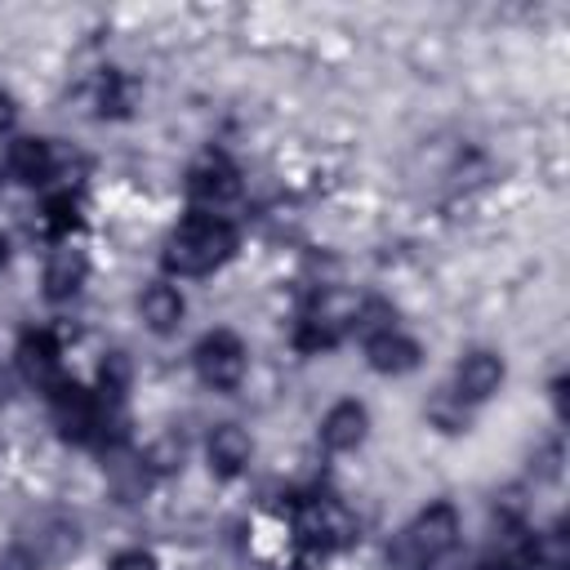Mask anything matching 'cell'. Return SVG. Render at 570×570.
I'll list each match as a JSON object with an SVG mask.
<instances>
[{
	"instance_id": "12",
	"label": "cell",
	"mask_w": 570,
	"mask_h": 570,
	"mask_svg": "<svg viewBox=\"0 0 570 570\" xmlns=\"http://www.w3.org/2000/svg\"><path fill=\"white\" fill-rule=\"evenodd\" d=\"M85 276H89L85 249L58 245V249L49 254V267H45V294H49V298H71V294H80Z\"/></svg>"
},
{
	"instance_id": "24",
	"label": "cell",
	"mask_w": 570,
	"mask_h": 570,
	"mask_svg": "<svg viewBox=\"0 0 570 570\" xmlns=\"http://www.w3.org/2000/svg\"><path fill=\"white\" fill-rule=\"evenodd\" d=\"M9 392H13V379H9V370H4V365H0V405H4V401H9Z\"/></svg>"
},
{
	"instance_id": "15",
	"label": "cell",
	"mask_w": 570,
	"mask_h": 570,
	"mask_svg": "<svg viewBox=\"0 0 570 570\" xmlns=\"http://www.w3.org/2000/svg\"><path fill=\"white\" fill-rule=\"evenodd\" d=\"M138 312H142V321H147L156 334H169V330H178L187 303H183V294H178L174 285H147L142 298H138Z\"/></svg>"
},
{
	"instance_id": "19",
	"label": "cell",
	"mask_w": 570,
	"mask_h": 570,
	"mask_svg": "<svg viewBox=\"0 0 570 570\" xmlns=\"http://www.w3.org/2000/svg\"><path fill=\"white\" fill-rule=\"evenodd\" d=\"M98 392H102V401H125V392H129V356L125 352H111L98 365Z\"/></svg>"
},
{
	"instance_id": "16",
	"label": "cell",
	"mask_w": 570,
	"mask_h": 570,
	"mask_svg": "<svg viewBox=\"0 0 570 570\" xmlns=\"http://www.w3.org/2000/svg\"><path fill=\"white\" fill-rule=\"evenodd\" d=\"M40 566L45 561H62V557H71L76 552V525H67V521H45L40 525V534L36 539H27L22 543Z\"/></svg>"
},
{
	"instance_id": "2",
	"label": "cell",
	"mask_w": 570,
	"mask_h": 570,
	"mask_svg": "<svg viewBox=\"0 0 570 570\" xmlns=\"http://www.w3.org/2000/svg\"><path fill=\"white\" fill-rule=\"evenodd\" d=\"M459 539V512L450 503H432L428 512L414 517V525L401 534V552L414 566H436Z\"/></svg>"
},
{
	"instance_id": "13",
	"label": "cell",
	"mask_w": 570,
	"mask_h": 570,
	"mask_svg": "<svg viewBox=\"0 0 570 570\" xmlns=\"http://www.w3.org/2000/svg\"><path fill=\"white\" fill-rule=\"evenodd\" d=\"M365 356H370V370H379V374H410L419 365V343L405 338L401 330H392V334L370 338Z\"/></svg>"
},
{
	"instance_id": "21",
	"label": "cell",
	"mask_w": 570,
	"mask_h": 570,
	"mask_svg": "<svg viewBox=\"0 0 570 570\" xmlns=\"http://www.w3.org/2000/svg\"><path fill=\"white\" fill-rule=\"evenodd\" d=\"M107 570H156V557L142 548H129V552H116Z\"/></svg>"
},
{
	"instance_id": "6",
	"label": "cell",
	"mask_w": 570,
	"mask_h": 570,
	"mask_svg": "<svg viewBox=\"0 0 570 570\" xmlns=\"http://www.w3.org/2000/svg\"><path fill=\"white\" fill-rule=\"evenodd\" d=\"M236 191H240V178H236V169H232L223 156H205V160L191 165V174H187V196H191L196 205H205V209H218V205L236 200Z\"/></svg>"
},
{
	"instance_id": "7",
	"label": "cell",
	"mask_w": 570,
	"mask_h": 570,
	"mask_svg": "<svg viewBox=\"0 0 570 570\" xmlns=\"http://www.w3.org/2000/svg\"><path fill=\"white\" fill-rule=\"evenodd\" d=\"M503 383V361L494 352H468L454 370V396L459 401H485Z\"/></svg>"
},
{
	"instance_id": "22",
	"label": "cell",
	"mask_w": 570,
	"mask_h": 570,
	"mask_svg": "<svg viewBox=\"0 0 570 570\" xmlns=\"http://www.w3.org/2000/svg\"><path fill=\"white\" fill-rule=\"evenodd\" d=\"M0 570H40V561L18 543L13 552H4V557H0Z\"/></svg>"
},
{
	"instance_id": "8",
	"label": "cell",
	"mask_w": 570,
	"mask_h": 570,
	"mask_svg": "<svg viewBox=\"0 0 570 570\" xmlns=\"http://www.w3.org/2000/svg\"><path fill=\"white\" fill-rule=\"evenodd\" d=\"M365 432H370V414H365L361 401H338V405H330V414L321 419V445L334 450V454L356 450V445L365 441Z\"/></svg>"
},
{
	"instance_id": "5",
	"label": "cell",
	"mask_w": 570,
	"mask_h": 570,
	"mask_svg": "<svg viewBox=\"0 0 570 570\" xmlns=\"http://www.w3.org/2000/svg\"><path fill=\"white\" fill-rule=\"evenodd\" d=\"M98 414H102V401L89 396L85 387H76V383L53 387V423L67 441H94L98 436Z\"/></svg>"
},
{
	"instance_id": "10",
	"label": "cell",
	"mask_w": 570,
	"mask_h": 570,
	"mask_svg": "<svg viewBox=\"0 0 570 570\" xmlns=\"http://www.w3.org/2000/svg\"><path fill=\"white\" fill-rule=\"evenodd\" d=\"M18 370H22V379L27 383H36V387H58L62 383V370H58V343L40 330V334H27L22 343H18Z\"/></svg>"
},
{
	"instance_id": "20",
	"label": "cell",
	"mask_w": 570,
	"mask_h": 570,
	"mask_svg": "<svg viewBox=\"0 0 570 570\" xmlns=\"http://www.w3.org/2000/svg\"><path fill=\"white\" fill-rule=\"evenodd\" d=\"M45 214H49V218H45V227H49V232H67V227L76 223V205H71V196L49 200V205H45Z\"/></svg>"
},
{
	"instance_id": "4",
	"label": "cell",
	"mask_w": 570,
	"mask_h": 570,
	"mask_svg": "<svg viewBox=\"0 0 570 570\" xmlns=\"http://www.w3.org/2000/svg\"><path fill=\"white\" fill-rule=\"evenodd\" d=\"M298 534H303L312 548L334 552V548H347V543L356 539V517H352L338 499L321 494V499H307V503H303V512H298Z\"/></svg>"
},
{
	"instance_id": "3",
	"label": "cell",
	"mask_w": 570,
	"mask_h": 570,
	"mask_svg": "<svg viewBox=\"0 0 570 570\" xmlns=\"http://www.w3.org/2000/svg\"><path fill=\"white\" fill-rule=\"evenodd\" d=\"M245 343L232 334V330H214L196 343V374L205 387H218V392H232L240 379H245Z\"/></svg>"
},
{
	"instance_id": "14",
	"label": "cell",
	"mask_w": 570,
	"mask_h": 570,
	"mask_svg": "<svg viewBox=\"0 0 570 570\" xmlns=\"http://www.w3.org/2000/svg\"><path fill=\"white\" fill-rule=\"evenodd\" d=\"M53 147L45 138H13L9 142V169L18 183H49L53 178Z\"/></svg>"
},
{
	"instance_id": "25",
	"label": "cell",
	"mask_w": 570,
	"mask_h": 570,
	"mask_svg": "<svg viewBox=\"0 0 570 570\" xmlns=\"http://www.w3.org/2000/svg\"><path fill=\"white\" fill-rule=\"evenodd\" d=\"M0 263H4V236H0Z\"/></svg>"
},
{
	"instance_id": "11",
	"label": "cell",
	"mask_w": 570,
	"mask_h": 570,
	"mask_svg": "<svg viewBox=\"0 0 570 570\" xmlns=\"http://www.w3.org/2000/svg\"><path fill=\"white\" fill-rule=\"evenodd\" d=\"M205 454H209V468H214L218 476H236V472H245V463L254 459V441H249L245 428L223 423V428H214Z\"/></svg>"
},
{
	"instance_id": "23",
	"label": "cell",
	"mask_w": 570,
	"mask_h": 570,
	"mask_svg": "<svg viewBox=\"0 0 570 570\" xmlns=\"http://www.w3.org/2000/svg\"><path fill=\"white\" fill-rule=\"evenodd\" d=\"M9 125H13V98L0 94V129H9Z\"/></svg>"
},
{
	"instance_id": "9",
	"label": "cell",
	"mask_w": 570,
	"mask_h": 570,
	"mask_svg": "<svg viewBox=\"0 0 570 570\" xmlns=\"http://www.w3.org/2000/svg\"><path fill=\"white\" fill-rule=\"evenodd\" d=\"M347 330H352V312H334L330 303H316V307L298 321L294 343H298L303 352H325V347H334Z\"/></svg>"
},
{
	"instance_id": "1",
	"label": "cell",
	"mask_w": 570,
	"mask_h": 570,
	"mask_svg": "<svg viewBox=\"0 0 570 570\" xmlns=\"http://www.w3.org/2000/svg\"><path fill=\"white\" fill-rule=\"evenodd\" d=\"M236 249V227L218 214H191L187 223L174 227L169 245H165V267L178 276H205L214 267H223Z\"/></svg>"
},
{
	"instance_id": "17",
	"label": "cell",
	"mask_w": 570,
	"mask_h": 570,
	"mask_svg": "<svg viewBox=\"0 0 570 570\" xmlns=\"http://www.w3.org/2000/svg\"><path fill=\"white\" fill-rule=\"evenodd\" d=\"M352 330L370 343V338H379V334H392V330H396V312H392L383 298H370V303H361V307L352 312Z\"/></svg>"
},
{
	"instance_id": "18",
	"label": "cell",
	"mask_w": 570,
	"mask_h": 570,
	"mask_svg": "<svg viewBox=\"0 0 570 570\" xmlns=\"http://www.w3.org/2000/svg\"><path fill=\"white\" fill-rule=\"evenodd\" d=\"M183 454H187L183 436H178V432H165V436H156V441L142 450V468H147V472H178V468H183Z\"/></svg>"
}]
</instances>
